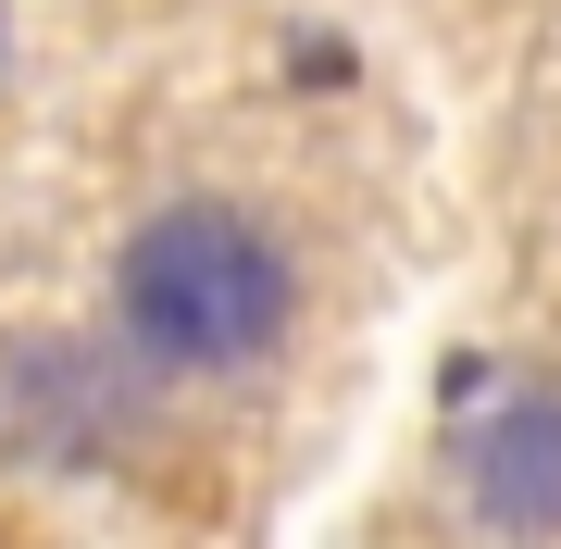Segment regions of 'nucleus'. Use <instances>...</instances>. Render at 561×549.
Here are the masks:
<instances>
[{
  "label": "nucleus",
  "mask_w": 561,
  "mask_h": 549,
  "mask_svg": "<svg viewBox=\"0 0 561 549\" xmlns=\"http://www.w3.org/2000/svg\"><path fill=\"white\" fill-rule=\"evenodd\" d=\"M287 325V263L250 213H150L138 250H125V338L138 363H175V375H225V363H262Z\"/></svg>",
  "instance_id": "nucleus-1"
},
{
  "label": "nucleus",
  "mask_w": 561,
  "mask_h": 549,
  "mask_svg": "<svg viewBox=\"0 0 561 549\" xmlns=\"http://www.w3.org/2000/svg\"><path fill=\"white\" fill-rule=\"evenodd\" d=\"M474 512L486 525H561V400H512L474 437Z\"/></svg>",
  "instance_id": "nucleus-2"
}]
</instances>
